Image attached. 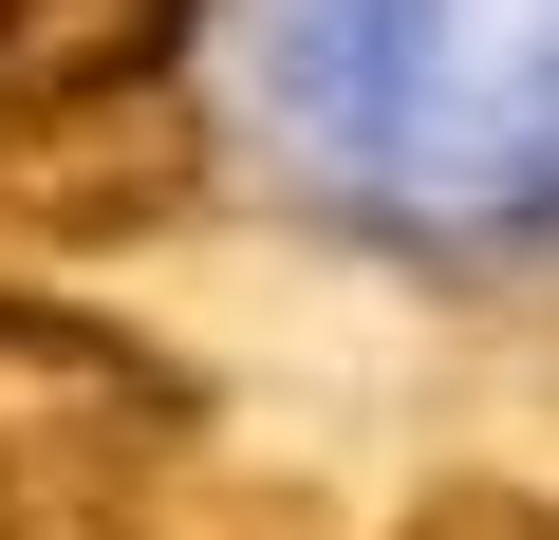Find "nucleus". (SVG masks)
<instances>
[{"instance_id": "obj_1", "label": "nucleus", "mask_w": 559, "mask_h": 540, "mask_svg": "<svg viewBox=\"0 0 559 540\" xmlns=\"http://www.w3.org/2000/svg\"><path fill=\"white\" fill-rule=\"evenodd\" d=\"M187 429H205V392L150 336L0 280V540H112L187 466Z\"/></svg>"}, {"instance_id": "obj_2", "label": "nucleus", "mask_w": 559, "mask_h": 540, "mask_svg": "<svg viewBox=\"0 0 559 540\" xmlns=\"http://www.w3.org/2000/svg\"><path fill=\"white\" fill-rule=\"evenodd\" d=\"M187 187H205V131H187V94L57 112V131H0V242H20V261H57V242H150Z\"/></svg>"}, {"instance_id": "obj_3", "label": "nucleus", "mask_w": 559, "mask_h": 540, "mask_svg": "<svg viewBox=\"0 0 559 540\" xmlns=\"http://www.w3.org/2000/svg\"><path fill=\"white\" fill-rule=\"evenodd\" d=\"M187 20H205V0H0V131L168 94V38Z\"/></svg>"}, {"instance_id": "obj_4", "label": "nucleus", "mask_w": 559, "mask_h": 540, "mask_svg": "<svg viewBox=\"0 0 559 540\" xmlns=\"http://www.w3.org/2000/svg\"><path fill=\"white\" fill-rule=\"evenodd\" d=\"M392 540H559V521H540L522 484H429V503H411Z\"/></svg>"}]
</instances>
